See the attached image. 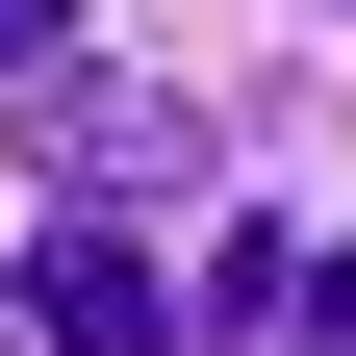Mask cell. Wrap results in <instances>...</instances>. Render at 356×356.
I'll return each mask as SVG.
<instances>
[{
	"label": "cell",
	"instance_id": "obj_3",
	"mask_svg": "<svg viewBox=\"0 0 356 356\" xmlns=\"http://www.w3.org/2000/svg\"><path fill=\"white\" fill-rule=\"evenodd\" d=\"M51 26H76V0H0V76H51Z\"/></svg>",
	"mask_w": 356,
	"mask_h": 356
},
{
	"label": "cell",
	"instance_id": "obj_2",
	"mask_svg": "<svg viewBox=\"0 0 356 356\" xmlns=\"http://www.w3.org/2000/svg\"><path fill=\"white\" fill-rule=\"evenodd\" d=\"M204 356H305V254H280V229L204 254Z\"/></svg>",
	"mask_w": 356,
	"mask_h": 356
},
{
	"label": "cell",
	"instance_id": "obj_1",
	"mask_svg": "<svg viewBox=\"0 0 356 356\" xmlns=\"http://www.w3.org/2000/svg\"><path fill=\"white\" fill-rule=\"evenodd\" d=\"M0 331H26V356H178V305H153V254L76 204V229L26 254V305H0Z\"/></svg>",
	"mask_w": 356,
	"mask_h": 356
}]
</instances>
